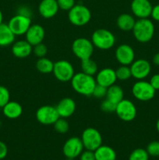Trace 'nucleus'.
<instances>
[{
    "mask_svg": "<svg viewBox=\"0 0 159 160\" xmlns=\"http://www.w3.org/2000/svg\"><path fill=\"white\" fill-rule=\"evenodd\" d=\"M115 56L120 65L130 66L135 60V52L133 48L127 44L118 45L115 49Z\"/></svg>",
    "mask_w": 159,
    "mask_h": 160,
    "instance_id": "4468645a",
    "label": "nucleus"
},
{
    "mask_svg": "<svg viewBox=\"0 0 159 160\" xmlns=\"http://www.w3.org/2000/svg\"><path fill=\"white\" fill-rule=\"evenodd\" d=\"M148 155L153 157L159 156V142L158 141H153L150 142L146 148Z\"/></svg>",
    "mask_w": 159,
    "mask_h": 160,
    "instance_id": "72a5a7b5",
    "label": "nucleus"
},
{
    "mask_svg": "<svg viewBox=\"0 0 159 160\" xmlns=\"http://www.w3.org/2000/svg\"><path fill=\"white\" fill-rule=\"evenodd\" d=\"M2 20H3V15H2V12L1 9H0V25L2 23Z\"/></svg>",
    "mask_w": 159,
    "mask_h": 160,
    "instance_id": "37998d69",
    "label": "nucleus"
},
{
    "mask_svg": "<svg viewBox=\"0 0 159 160\" xmlns=\"http://www.w3.org/2000/svg\"><path fill=\"white\" fill-rule=\"evenodd\" d=\"M90 41L95 48L100 50H108L115 45V37L109 30L99 28L94 31Z\"/></svg>",
    "mask_w": 159,
    "mask_h": 160,
    "instance_id": "7ed1b4c3",
    "label": "nucleus"
},
{
    "mask_svg": "<svg viewBox=\"0 0 159 160\" xmlns=\"http://www.w3.org/2000/svg\"><path fill=\"white\" fill-rule=\"evenodd\" d=\"M115 74H116L117 80L122 81H125L129 80L132 77L131 70L129 66L121 65L115 70Z\"/></svg>",
    "mask_w": 159,
    "mask_h": 160,
    "instance_id": "cd10ccee",
    "label": "nucleus"
},
{
    "mask_svg": "<svg viewBox=\"0 0 159 160\" xmlns=\"http://www.w3.org/2000/svg\"><path fill=\"white\" fill-rule=\"evenodd\" d=\"M16 35L13 34L7 23H2L0 25V46L6 47L12 45Z\"/></svg>",
    "mask_w": 159,
    "mask_h": 160,
    "instance_id": "5701e85b",
    "label": "nucleus"
},
{
    "mask_svg": "<svg viewBox=\"0 0 159 160\" xmlns=\"http://www.w3.org/2000/svg\"><path fill=\"white\" fill-rule=\"evenodd\" d=\"M129 67H130L132 77L138 81L145 79L151 71V63L144 59L134 60Z\"/></svg>",
    "mask_w": 159,
    "mask_h": 160,
    "instance_id": "ddd939ff",
    "label": "nucleus"
},
{
    "mask_svg": "<svg viewBox=\"0 0 159 160\" xmlns=\"http://www.w3.org/2000/svg\"><path fill=\"white\" fill-rule=\"evenodd\" d=\"M130 8L134 17L144 19L151 17L153 6L149 0H132Z\"/></svg>",
    "mask_w": 159,
    "mask_h": 160,
    "instance_id": "2eb2a0df",
    "label": "nucleus"
},
{
    "mask_svg": "<svg viewBox=\"0 0 159 160\" xmlns=\"http://www.w3.org/2000/svg\"><path fill=\"white\" fill-rule=\"evenodd\" d=\"M85 149L94 152L102 145V136L101 133L94 128H87L84 130L80 138Z\"/></svg>",
    "mask_w": 159,
    "mask_h": 160,
    "instance_id": "0eeeda50",
    "label": "nucleus"
},
{
    "mask_svg": "<svg viewBox=\"0 0 159 160\" xmlns=\"http://www.w3.org/2000/svg\"><path fill=\"white\" fill-rule=\"evenodd\" d=\"M84 148V145L80 138L72 137L67 139L64 143L62 152L67 159H74L80 156Z\"/></svg>",
    "mask_w": 159,
    "mask_h": 160,
    "instance_id": "9b49d317",
    "label": "nucleus"
},
{
    "mask_svg": "<svg viewBox=\"0 0 159 160\" xmlns=\"http://www.w3.org/2000/svg\"><path fill=\"white\" fill-rule=\"evenodd\" d=\"M35 117L37 122L42 125H53L59 118L56 108L50 105L39 107L36 111Z\"/></svg>",
    "mask_w": 159,
    "mask_h": 160,
    "instance_id": "9d476101",
    "label": "nucleus"
},
{
    "mask_svg": "<svg viewBox=\"0 0 159 160\" xmlns=\"http://www.w3.org/2000/svg\"><path fill=\"white\" fill-rule=\"evenodd\" d=\"M153 63L156 66H159V52L156 53L154 56H153Z\"/></svg>",
    "mask_w": 159,
    "mask_h": 160,
    "instance_id": "79ce46f5",
    "label": "nucleus"
},
{
    "mask_svg": "<svg viewBox=\"0 0 159 160\" xmlns=\"http://www.w3.org/2000/svg\"><path fill=\"white\" fill-rule=\"evenodd\" d=\"M149 155L146 149L138 148L134 149L129 156V160H149Z\"/></svg>",
    "mask_w": 159,
    "mask_h": 160,
    "instance_id": "c756f323",
    "label": "nucleus"
},
{
    "mask_svg": "<svg viewBox=\"0 0 159 160\" xmlns=\"http://www.w3.org/2000/svg\"><path fill=\"white\" fill-rule=\"evenodd\" d=\"M11 50L15 57L24 59L31 56L33 51V46L26 40H19L13 42Z\"/></svg>",
    "mask_w": 159,
    "mask_h": 160,
    "instance_id": "aec40b11",
    "label": "nucleus"
},
{
    "mask_svg": "<svg viewBox=\"0 0 159 160\" xmlns=\"http://www.w3.org/2000/svg\"><path fill=\"white\" fill-rule=\"evenodd\" d=\"M156 129H157V132L159 133V119L157 120V123H156Z\"/></svg>",
    "mask_w": 159,
    "mask_h": 160,
    "instance_id": "c03bdc74",
    "label": "nucleus"
},
{
    "mask_svg": "<svg viewBox=\"0 0 159 160\" xmlns=\"http://www.w3.org/2000/svg\"><path fill=\"white\" fill-rule=\"evenodd\" d=\"M135 23V17L129 13L120 14L116 20L117 27L123 31H132Z\"/></svg>",
    "mask_w": 159,
    "mask_h": 160,
    "instance_id": "4be33fe9",
    "label": "nucleus"
},
{
    "mask_svg": "<svg viewBox=\"0 0 159 160\" xmlns=\"http://www.w3.org/2000/svg\"><path fill=\"white\" fill-rule=\"evenodd\" d=\"M36 69L37 71L44 74L52 73L53 67H54V62L50 59L46 57L38 58L35 64Z\"/></svg>",
    "mask_w": 159,
    "mask_h": 160,
    "instance_id": "a878e982",
    "label": "nucleus"
},
{
    "mask_svg": "<svg viewBox=\"0 0 159 160\" xmlns=\"http://www.w3.org/2000/svg\"><path fill=\"white\" fill-rule=\"evenodd\" d=\"M59 117L62 118H69L73 115L76 111V105L74 100L70 97L63 98L59 102L57 106H55Z\"/></svg>",
    "mask_w": 159,
    "mask_h": 160,
    "instance_id": "6ab92c4d",
    "label": "nucleus"
},
{
    "mask_svg": "<svg viewBox=\"0 0 159 160\" xmlns=\"http://www.w3.org/2000/svg\"><path fill=\"white\" fill-rule=\"evenodd\" d=\"M80 160H96L94 152L87 149L85 151H83L80 156Z\"/></svg>",
    "mask_w": 159,
    "mask_h": 160,
    "instance_id": "e433bc0d",
    "label": "nucleus"
},
{
    "mask_svg": "<svg viewBox=\"0 0 159 160\" xmlns=\"http://www.w3.org/2000/svg\"><path fill=\"white\" fill-rule=\"evenodd\" d=\"M115 113L121 120L125 122H130L137 117V107L132 101L123 98L117 104Z\"/></svg>",
    "mask_w": 159,
    "mask_h": 160,
    "instance_id": "1a4fd4ad",
    "label": "nucleus"
},
{
    "mask_svg": "<svg viewBox=\"0 0 159 160\" xmlns=\"http://www.w3.org/2000/svg\"><path fill=\"white\" fill-rule=\"evenodd\" d=\"M106 94H107V88L97 84L94 88L92 96H94L96 98L101 99V98H105Z\"/></svg>",
    "mask_w": 159,
    "mask_h": 160,
    "instance_id": "f704fd0d",
    "label": "nucleus"
},
{
    "mask_svg": "<svg viewBox=\"0 0 159 160\" xmlns=\"http://www.w3.org/2000/svg\"><path fill=\"white\" fill-rule=\"evenodd\" d=\"M52 73L55 78L61 82H69L75 74L73 66L71 62L65 59H61L54 62Z\"/></svg>",
    "mask_w": 159,
    "mask_h": 160,
    "instance_id": "6e6552de",
    "label": "nucleus"
},
{
    "mask_svg": "<svg viewBox=\"0 0 159 160\" xmlns=\"http://www.w3.org/2000/svg\"><path fill=\"white\" fill-rule=\"evenodd\" d=\"M149 82L155 90H159V73L153 75Z\"/></svg>",
    "mask_w": 159,
    "mask_h": 160,
    "instance_id": "58836bf2",
    "label": "nucleus"
},
{
    "mask_svg": "<svg viewBox=\"0 0 159 160\" xmlns=\"http://www.w3.org/2000/svg\"><path fill=\"white\" fill-rule=\"evenodd\" d=\"M2 112L6 117L10 120L19 118L23 113V107L17 102L9 101L2 107Z\"/></svg>",
    "mask_w": 159,
    "mask_h": 160,
    "instance_id": "412c9836",
    "label": "nucleus"
},
{
    "mask_svg": "<svg viewBox=\"0 0 159 160\" xmlns=\"http://www.w3.org/2000/svg\"><path fill=\"white\" fill-rule=\"evenodd\" d=\"M57 0H41L38 6V12L44 19H51L59 12Z\"/></svg>",
    "mask_w": 159,
    "mask_h": 160,
    "instance_id": "a211bd4d",
    "label": "nucleus"
},
{
    "mask_svg": "<svg viewBox=\"0 0 159 160\" xmlns=\"http://www.w3.org/2000/svg\"><path fill=\"white\" fill-rule=\"evenodd\" d=\"M59 9L64 11H69L76 5L75 0H57Z\"/></svg>",
    "mask_w": 159,
    "mask_h": 160,
    "instance_id": "c9c22d12",
    "label": "nucleus"
},
{
    "mask_svg": "<svg viewBox=\"0 0 159 160\" xmlns=\"http://www.w3.org/2000/svg\"><path fill=\"white\" fill-rule=\"evenodd\" d=\"M156 90L150 82L140 80L134 83L132 87V94L136 99L141 102H147L154 98Z\"/></svg>",
    "mask_w": 159,
    "mask_h": 160,
    "instance_id": "423d86ee",
    "label": "nucleus"
},
{
    "mask_svg": "<svg viewBox=\"0 0 159 160\" xmlns=\"http://www.w3.org/2000/svg\"><path fill=\"white\" fill-rule=\"evenodd\" d=\"M34 56H37V58L45 57L48 53V48L44 43H39L37 45L33 46V51Z\"/></svg>",
    "mask_w": 159,
    "mask_h": 160,
    "instance_id": "7c9ffc66",
    "label": "nucleus"
},
{
    "mask_svg": "<svg viewBox=\"0 0 159 160\" xmlns=\"http://www.w3.org/2000/svg\"><path fill=\"white\" fill-rule=\"evenodd\" d=\"M10 93L5 86L0 85V108H2L9 102Z\"/></svg>",
    "mask_w": 159,
    "mask_h": 160,
    "instance_id": "2f4dec72",
    "label": "nucleus"
},
{
    "mask_svg": "<svg viewBox=\"0 0 159 160\" xmlns=\"http://www.w3.org/2000/svg\"><path fill=\"white\" fill-rule=\"evenodd\" d=\"M8 154L7 145L3 142L0 141V160L5 159Z\"/></svg>",
    "mask_w": 159,
    "mask_h": 160,
    "instance_id": "ea45409f",
    "label": "nucleus"
},
{
    "mask_svg": "<svg viewBox=\"0 0 159 160\" xmlns=\"http://www.w3.org/2000/svg\"><path fill=\"white\" fill-rule=\"evenodd\" d=\"M54 126L55 131L59 134H65L69 131L70 129V124L69 122L65 118H62V117H59L55 123L53 124Z\"/></svg>",
    "mask_w": 159,
    "mask_h": 160,
    "instance_id": "c85d7f7f",
    "label": "nucleus"
},
{
    "mask_svg": "<svg viewBox=\"0 0 159 160\" xmlns=\"http://www.w3.org/2000/svg\"><path fill=\"white\" fill-rule=\"evenodd\" d=\"M151 17H152L153 20L159 22V4L153 6L152 11H151Z\"/></svg>",
    "mask_w": 159,
    "mask_h": 160,
    "instance_id": "a19ab883",
    "label": "nucleus"
},
{
    "mask_svg": "<svg viewBox=\"0 0 159 160\" xmlns=\"http://www.w3.org/2000/svg\"><path fill=\"white\" fill-rule=\"evenodd\" d=\"M7 24L11 31L13 32V34L16 36H19L26 34L32 23H31V17H25V16L17 13V15L13 16L9 20Z\"/></svg>",
    "mask_w": 159,
    "mask_h": 160,
    "instance_id": "f8f14e48",
    "label": "nucleus"
},
{
    "mask_svg": "<svg viewBox=\"0 0 159 160\" xmlns=\"http://www.w3.org/2000/svg\"><path fill=\"white\" fill-rule=\"evenodd\" d=\"M105 98L117 105L124 98V91L120 86L115 84L108 88Z\"/></svg>",
    "mask_w": 159,
    "mask_h": 160,
    "instance_id": "393cba45",
    "label": "nucleus"
},
{
    "mask_svg": "<svg viewBox=\"0 0 159 160\" xmlns=\"http://www.w3.org/2000/svg\"><path fill=\"white\" fill-rule=\"evenodd\" d=\"M96 82L98 84L108 88L115 84L117 81L115 70L110 67H105L98 70L96 74Z\"/></svg>",
    "mask_w": 159,
    "mask_h": 160,
    "instance_id": "dca6fc26",
    "label": "nucleus"
},
{
    "mask_svg": "<svg viewBox=\"0 0 159 160\" xmlns=\"http://www.w3.org/2000/svg\"><path fill=\"white\" fill-rule=\"evenodd\" d=\"M45 36V28L40 24H31L25 34L26 41L32 46L43 42Z\"/></svg>",
    "mask_w": 159,
    "mask_h": 160,
    "instance_id": "f3484780",
    "label": "nucleus"
},
{
    "mask_svg": "<svg viewBox=\"0 0 159 160\" xmlns=\"http://www.w3.org/2000/svg\"><path fill=\"white\" fill-rule=\"evenodd\" d=\"M94 46L91 41L86 38H78L72 44V52L73 55L80 60L91 58L94 53Z\"/></svg>",
    "mask_w": 159,
    "mask_h": 160,
    "instance_id": "39448f33",
    "label": "nucleus"
},
{
    "mask_svg": "<svg viewBox=\"0 0 159 160\" xmlns=\"http://www.w3.org/2000/svg\"><path fill=\"white\" fill-rule=\"evenodd\" d=\"M80 67L81 70H82L81 72L86 73V74L90 75V76H94L98 71V64L91 58L81 60Z\"/></svg>",
    "mask_w": 159,
    "mask_h": 160,
    "instance_id": "bb28decb",
    "label": "nucleus"
},
{
    "mask_svg": "<svg viewBox=\"0 0 159 160\" xmlns=\"http://www.w3.org/2000/svg\"><path fill=\"white\" fill-rule=\"evenodd\" d=\"M132 34L137 42L147 43L154 34V25L150 19H138L132 30Z\"/></svg>",
    "mask_w": 159,
    "mask_h": 160,
    "instance_id": "f03ea898",
    "label": "nucleus"
},
{
    "mask_svg": "<svg viewBox=\"0 0 159 160\" xmlns=\"http://www.w3.org/2000/svg\"><path fill=\"white\" fill-rule=\"evenodd\" d=\"M116 106V104H115V103L105 98V99L103 100L102 102H101V111L106 112V113H112V112H115Z\"/></svg>",
    "mask_w": 159,
    "mask_h": 160,
    "instance_id": "473e14b6",
    "label": "nucleus"
},
{
    "mask_svg": "<svg viewBox=\"0 0 159 160\" xmlns=\"http://www.w3.org/2000/svg\"><path fill=\"white\" fill-rule=\"evenodd\" d=\"M91 12L87 6L82 4H76L68 11L69 21L76 27L87 25L91 20Z\"/></svg>",
    "mask_w": 159,
    "mask_h": 160,
    "instance_id": "20e7f679",
    "label": "nucleus"
},
{
    "mask_svg": "<svg viewBox=\"0 0 159 160\" xmlns=\"http://www.w3.org/2000/svg\"><path fill=\"white\" fill-rule=\"evenodd\" d=\"M17 14L25 16V17H31V16H32V11H31V9H30L29 7H27V6H20V7L19 8L18 11H17Z\"/></svg>",
    "mask_w": 159,
    "mask_h": 160,
    "instance_id": "4c0bfd02",
    "label": "nucleus"
},
{
    "mask_svg": "<svg viewBox=\"0 0 159 160\" xmlns=\"http://www.w3.org/2000/svg\"><path fill=\"white\" fill-rule=\"evenodd\" d=\"M96 160H116L117 154L115 150L108 145H103L98 147L94 151Z\"/></svg>",
    "mask_w": 159,
    "mask_h": 160,
    "instance_id": "b1692460",
    "label": "nucleus"
},
{
    "mask_svg": "<svg viewBox=\"0 0 159 160\" xmlns=\"http://www.w3.org/2000/svg\"><path fill=\"white\" fill-rule=\"evenodd\" d=\"M70 82L73 90L84 96H91L97 84L94 76L86 74L83 72L75 73Z\"/></svg>",
    "mask_w": 159,
    "mask_h": 160,
    "instance_id": "f257e3e1",
    "label": "nucleus"
}]
</instances>
